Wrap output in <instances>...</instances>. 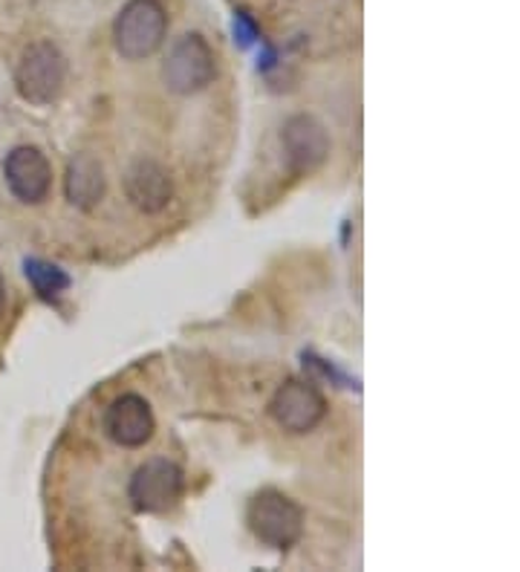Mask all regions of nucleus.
Segmentation results:
<instances>
[{"label":"nucleus","mask_w":520,"mask_h":572,"mask_svg":"<svg viewBox=\"0 0 520 572\" xmlns=\"http://www.w3.org/2000/svg\"><path fill=\"white\" fill-rule=\"evenodd\" d=\"M168 32V12L159 0H131L113 24V44L127 61L154 56Z\"/></svg>","instance_id":"f257e3e1"},{"label":"nucleus","mask_w":520,"mask_h":572,"mask_svg":"<svg viewBox=\"0 0 520 572\" xmlns=\"http://www.w3.org/2000/svg\"><path fill=\"white\" fill-rule=\"evenodd\" d=\"M246 524H249V529H252V535L260 544L286 552V549L295 547L301 540V533H304V512L284 492L263 489V492H258L249 501Z\"/></svg>","instance_id":"f03ea898"},{"label":"nucleus","mask_w":520,"mask_h":572,"mask_svg":"<svg viewBox=\"0 0 520 572\" xmlns=\"http://www.w3.org/2000/svg\"><path fill=\"white\" fill-rule=\"evenodd\" d=\"M67 81V58L53 41H35L18 61L15 88L30 104H53Z\"/></svg>","instance_id":"7ed1b4c3"},{"label":"nucleus","mask_w":520,"mask_h":572,"mask_svg":"<svg viewBox=\"0 0 520 572\" xmlns=\"http://www.w3.org/2000/svg\"><path fill=\"white\" fill-rule=\"evenodd\" d=\"M214 72H217L214 49L208 47V41L203 35L191 32V35H182L171 47L166 67H162V79H166L171 93L194 95L212 84Z\"/></svg>","instance_id":"20e7f679"},{"label":"nucleus","mask_w":520,"mask_h":572,"mask_svg":"<svg viewBox=\"0 0 520 572\" xmlns=\"http://www.w3.org/2000/svg\"><path fill=\"white\" fill-rule=\"evenodd\" d=\"M182 489H185V474H182L180 466L166 460V457H157V460L143 462L134 471L127 494H131V501L139 512L159 515V512H168L173 503L180 501Z\"/></svg>","instance_id":"39448f33"},{"label":"nucleus","mask_w":520,"mask_h":572,"mask_svg":"<svg viewBox=\"0 0 520 572\" xmlns=\"http://www.w3.org/2000/svg\"><path fill=\"white\" fill-rule=\"evenodd\" d=\"M269 413L290 434H309L324 420L327 399L309 381L290 379L275 390V397L269 402Z\"/></svg>","instance_id":"423d86ee"},{"label":"nucleus","mask_w":520,"mask_h":572,"mask_svg":"<svg viewBox=\"0 0 520 572\" xmlns=\"http://www.w3.org/2000/svg\"><path fill=\"white\" fill-rule=\"evenodd\" d=\"M3 176H7V185L15 194V199H21L26 206H38L53 191V165L32 145H18L7 153Z\"/></svg>","instance_id":"0eeeda50"},{"label":"nucleus","mask_w":520,"mask_h":572,"mask_svg":"<svg viewBox=\"0 0 520 572\" xmlns=\"http://www.w3.org/2000/svg\"><path fill=\"white\" fill-rule=\"evenodd\" d=\"M286 162L295 174H313L316 168L324 165V159L330 157V136L327 127L307 113L290 116L281 130Z\"/></svg>","instance_id":"6e6552de"},{"label":"nucleus","mask_w":520,"mask_h":572,"mask_svg":"<svg viewBox=\"0 0 520 572\" xmlns=\"http://www.w3.org/2000/svg\"><path fill=\"white\" fill-rule=\"evenodd\" d=\"M104 431L122 448H139L148 443L157 431V420H154L148 399H143L139 393H122L113 399L108 413H104Z\"/></svg>","instance_id":"1a4fd4ad"},{"label":"nucleus","mask_w":520,"mask_h":572,"mask_svg":"<svg viewBox=\"0 0 520 572\" xmlns=\"http://www.w3.org/2000/svg\"><path fill=\"white\" fill-rule=\"evenodd\" d=\"M125 194L131 206L139 208L143 215H159L171 203L173 180L162 162L143 157L131 162V168L125 171Z\"/></svg>","instance_id":"9d476101"},{"label":"nucleus","mask_w":520,"mask_h":572,"mask_svg":"<svg viewBox=\"0 0 520 572\" xmlns=\"http://www.w3.org/2000/svg\"><path fill=\"white\" fill-rule=\"evenodd\" d=\"M104 188H108V180H104L99 159H93L90 153H79L76 159H70L67 176H64V194L70 199V206H76L79 211H93L102 203Z\"/></svg>","instance_id":"9b49d317"},{"label":"nucleus","mask_w":520,"mask_h":572,"mask_svg":"<svg viewBox=\"0 0 520 572\" xmlns=\"http://www.w3.org/2000/svg\"><path fill=\"white\" fill-rule=\"evenodd\" d=\"M24 272L30 278L32 289L44 298V301H56L58 295L70 289V275L58 266L47 261H38V258H26L24 261Z\"/></svg>","instance_id":"f8f14e48"},{"label":"nucleus","mask_w":520,"mask_h":572,"mask_svg":"<svg viewBox=\"0 0 520 572\" xmlns=\"http://www.w3.org/2000/svg\"><path fill=\"white\" fill-rule=\"evenodd\" d=\"M235 32H237V38H240V44H244V47H249V44L258 38V26L252 24V18L246 15V12H237Z\"/></svg>","instance_id":"ddd939ff"},{"label":"nucleus","mask_w":520,"mask_h":572,"mask_svg":"<svg viewBox=\"0 0 520 572\" xmlns=\"http://www.w3.org/2000/svg\"><path fill=\"white\" fill-rule=\"evenodd\" d=\"M0 310H3V281H0Z\"/></svg>","instance_id":"4468645a"}]
</instances>
